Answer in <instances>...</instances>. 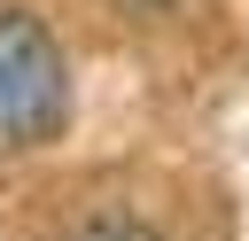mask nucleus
<instances>
[{
    "label": "nucleus",
    "instance_id": "nucleus-2",
    "mask_svg": "<svg viewBox=\"0 0 249 241\" xmlns=\"http://www.w3.org/2000/svg\"><path fill=\"white\" fill-rule=\"evenodd\" d=\"M62 241H163L156 225H140V218H86L78 233H62Z\"/></svg>",
    "mask_w": 249,
    "mask_h": 241
},
{
    "label": "nucleus",
    "instance_id": "nucleus-1",
    "mask_svg": "<svg viewBox=\"0 0 249 241\" xmlns=\"http://www.w3.org/2000/svg\"><path fill=\"white\" fill-rule=\"evenodd\" d=\"M70 117V70L31 8H0V155L54 140Z\"/></svg>",
    "mask_w": 249,
    "mask_h": 241
}]
</instances>
